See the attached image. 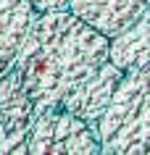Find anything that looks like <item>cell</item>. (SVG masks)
I'll list each match as a JSON object with an SVG mask.
<instances>
[{
	"mask_svg": "<svg viewBox=\"0 0 150 155\" xmlns=\"http://www.w3.org/2000/svg\"><path fill=\"white\" fill-rule=\"evenodd\" d=\"M98 137L103 153L142 155L150 145V63L124 74L105 116L100 118Z\"/></svg>",
	"mask_w": 150,
	"mask_h": 155,
	"instance_id": "obj_2",
	"label": "cell"
},
{
	"mask_svg": "<svg viewBox=\"0 0 150 155\" xmlns=\"http://www.w3.org/2000/svg\"><path fill=\"white\" fill-rule=\"evenodd\" d=\"M111 40L71 11L37 13L13 71L37 113L61 108L71 92L108 61Z\"/></svg>",
	"mask_w": 150,
	"mask_h": 155,
	"instance_id": "obj_1",
	"label": "cell"
},
{
	"mask_svg": "<svg viewBox=\"0 0 150 155\" xmlns=\"http://www.w3.org/2000/svg\"><path fill=\"white\" fill-rule=\"evenodd\" d=\"M0 153H26V137L37 118V108L16 71L0 76Z\"/></svg>",
	"mask_w": 150,
	"mask_h": 155,
	"instance_id": "obj_4",
	"label": "cell"
},
{
	"mask_svg": "<svg viewBox=\"0 0 150 155\" xmlns=\"http://www.w3.org/2000/svg\"><path fill=\"white\" fill-rule=\"evenodd\" d=\"M0 131H3V118H0Z\"/></svg>",
	"mask_w": 150,
	"mask_h": 155,
	"instance_id": "obj_10",
	"label": "cell"
},
{
	"mask_svg": "<svg viewBox=\"0 0 150 155\" xmlns=\"http://www.w3.org/2000/svg\"><path fill=\"white\" fill-rule=\"evenodd\" d=\"M108 61L116 63L124 74L150 63V3L134 24H129L116 37H111Z\"/></svg>",
	"mask_w": 150,
	"mask_h": 155,
	"instance_id": "obj_8",
	"label": "cell"
},
{
	"mask_svg": "<svg viewBox=\"0 0 150 155\" xmlns=\"http://www.w3.org/2000/svg\"><path fill=\"white\" fill-rule=\"evenodd\" d=\"M29 155H100L98 131L74 116L66 108H48L37 113L29 137H26Z\"/></svg>",
	"mask_w": 150,
	"mask_h": 155,
	"instance_id": "obj_3",
	"label": "cell"
},
{
	"mask_svg": "<svg viewBox=\"0 0 150 155\" xmlns=\"http://www.w3.org/2000/svg\"><path fill=\"white\" fill-rule=\"evenodd\" d=\"M37 11L29 0H0V76L13 71Z\"/></svg>",
	"mask_w": 150,
	"mask_h": 155,
	"instance_id": "obj_7",
	"label": "cell"
},
{
	"mask_svg": "<svg viewBox=\"0 0 150 155\" xmlns=\"http://www.w3.org/2000/svg\"><path fill=\"white\" fill-rule=\"evenodd\" d=\"M150 0H71L68 11L105 37H116L134 24Z\"/></svg>",
	"mask_w": 150,
	"mask_h": 155,
	"instance_id": "obj_6",
	"label": "cell"
},
{
	"mask_svg": "<svg viewBox=\"0 0 150 155\" xmlns=\"http://www.w3.org/2000/svg\"><path fill=\"white\" fill-rule=\"evenodd\" d=\"M121 79H124V71H121L116 63L105 61L90 79H84V82L63 100L61 108L71 110V113L79 116L87 126H92V129L98 131L100 118L105 116V110H108V105H111V100H113V95H116Z\"/></svg>",
	"mask_w": 150,
	"mask_h": 155,
	"instance_id": "obj_5",
	"label": "cell"
},
{
	"mask_svg": "<svg viewBox=\"0 0 150 155\" xmlns=\"http://www.w3.org/2000/svg\"><path fill=\"white\" fill-rule=\"evenodd\" d=\"M29 3L37 13H48V11H68L71 0H29Z\"/></svg>",
	"mask_w": 150,
	"mask_h": 155,
	"instance_id": "obj_9",
	"label": "cell"
},
{
	"mask_svg": "<svg viewBox=\"0 0 150 155\" xmlns=\"http://www.w3.org/2000/svg\"><path fill=\"white\" fill-rule=\"evenodd\" d=\"M145 153H148V155H150V145H148V150H145Z\"/></svg>",
	"mask_w": 150,
	"mask_h": 155,
	"instance_id": "obj_11",
	"label": "cell"
}]
</instances>
